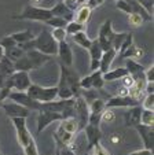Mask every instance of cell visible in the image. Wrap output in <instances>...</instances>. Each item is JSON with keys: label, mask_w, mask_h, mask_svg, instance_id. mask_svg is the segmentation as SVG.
Returning <instances> with one entry per match:
<instances>
[{"label": "cell", "mask_w": 154, "mask_h": 155, "mask_svg": "<svg viewBox=\"0 0 154 155\" xmlns=\"http://www.w3.org/2000/svg\"><path fill=\"white\" fill-rule=\"evenodd\" d=\"M53 17L51 10L43 8V7H35V6H26L23 8V11L18 15H14V19H26V21H40V22H46Z\"/></svg>", "instance_id": "277c9868"}, {"label": "cell", "mask_w": 154, "mask_h": 155, "mask_svg": "<svg viewBox=\"0 0 154 155\" xmlns=\"http://www.w3.org/2000/svg\"><path fill=\"white\" fill-rule=\"evenodd\" d=\"M0 107L3 108L6 115L10 118H26L28 115L30 114V111L28 108H25L23 106L18 104V103L12 102V100H9V99L4 100Z\"/></svg>", "instance_id": "52a82bcc"}, {"label": "cell", "mask_w": 154, "mask_h": 155, "mask_svg": "<svg viewBox=\"0 0 154 155\" xmlns=\"http://www.w3.org/2000/svg\"><path fill=\"white\" fill-rule=\"evenodd\" d=\"M56 55L59 56L63 66H66V68H72L73 66V58L74 56H73V51L69 44L66 43V40L58 43V54Z\"/></svg>", "instance_id": "5bb4252c"}, {"label": "cell", "mask_w": 154, "mask_h": 155, "mask_svg": "<svg viewBox=\"0 0 154 155\" xmlns=\"http://www.w3.org/2000/svg\"><path fill=\"white\" fill-rule=\"evenodd\" d=\"M88 54H90V61H91V71H95L99 69V61H101L102 58V54H103V51H102L101 45H99V43L95 40H92V44H91V47L88 48Z\"/></svg>", "instance_id": "9a60e30c"}, {"label": "cell", "mask_w": 154, "mask_h": 155, "mask_svg": "<svg viewBox=\"0 0 154 155\" xmlns=\"http://www.w3.org/2000/svg\"><path fill=\"white\" fill-rule=\"evenodd\" d=\"M103 2H105V0H87V6L92 10V8H95V7H99L101 4H103Z\"/></svg>", "instance_id": "f907efd6"}, {"label": "cell", "mask_w": 154, "mask_h": 155, "mask_svg": "<svg viewBox=\"0 0 154 155\" xmlns=\"http://www.w3.org/2000/svg\"><path fill=\"white\" fill-rule=\"evenodd\" d=\"M0 45H2V48H3L4 51H7V50H10V48L18 45V44L15 43V40L11 37V35H10V36H6V37H3L0 40Z\"/></svg>", "instance_id": "60d3db41"}, {"label": "cell", "mask_w": 154, "mask_h": 155, "mask_svg": "<svg viewBox=\"0 0 154 155\" xmlns=\"http://www.w3.org/2000/svg\"><path fill=\"white\" fill-rule=\"evenodd\" d=\"M59 150V155H76V152L73 151L72 148H67V147H63V148H58Z\"/></svg>", "instance_id": "f5cc1de1"}, {"label": "cell", "mask_w": 154, "mask_h": 155, "mask_svg": "<svg viewBox=\"0 0 154 155\" xmlns=\"http://www.w3.org/2000/svg\"><path fill=\"white\" fill-rule=\"evenodd\" d=\"M51 36H53V38L56 41V43L65 41V40H66V37H67L66 32H65V28H55V29H53Z\"/></svg>", "instance_id": "f35d334b"}, {"label": "cell", "mask_w": 154, "mask_h": 155, "mask_svg": "<svg viewBox=\"0 0 154 155\" xmlns=\"http://www.w3.org/2000/svg\"><path fill=\"white\" fill-rule=\"evenodd\" d=\"M25 55H26L28 61H29L32 70H33V69H39V68H41V66H43V64L46 63V62H48L50 59H51V56L44 55V54L39 52V51H36V50H30V51H28V52H25Z\"/></svg>", "instance_id": "2e32d148"}, {"label": "cell", "mask_w": 154, "mask_h": 155, "mask_svg": "<svg viewBox=\"0 0 154 155\" xmlns=\"http://www.w3.org/2000/svg\"><path fill=\"white\" fill-rule=\"evenodd\" d=\"M91 82H92V89H95V91H98V89H102L103 88V85H105V81H103V78H102V73L99 70H95L92 71V74H91Z\"/></svg>", "instance_id": "1f68e13d"}, {"label": "cell", "mask_w": 154, "mask_h": 155, "mask_svg": "<svg viewBox=\"0 0 154 155\" xmlns=\"http://www.w3.org/2000/svg\"><path fill=\"white\" fill-rule=\"evenodd\" d=\"M120 89H121V91H120L118 94L116 95V96H128V89H127V88L121 87V88H120Z\"/></svg>", "instance_id": "11a10c76"}, {"label": "cell", "mask_w": 154, "mask_h": 155, "mask_svg": "<svg viewBox=\"0 0 154 155\" xmlns=\"http://www.w3.org/2000/svg\"><path fill=\"white\" fill-rule=\"evenodd\" d=\"M114 120H116V114L111 111L110 108H105L103 113H102V115H101V122L110 124V122H114Z\"/></svg>", "instance_id": "b9f144b4"}, {"label": "cell", "mask_w": 154, "mask_h": 155, "mask_svg": "<svg viewBox=\"0 0 154 155\" xmlns=\"http://www.w3.org/2000/svg\"><path fill=\"white\" fill-rule=\"evenodd\" d=\"M145 94L149 95V94H154V82H147L145 87Z\"/></svg>", "instance_id": "db71d44e"}, {"label": "cell", "mask_w": 154, "mask_h": 155, "mask_svg": "<svg viewBox=\"0 0 154 155\" xmlns=\"http://www.w3.org/2000/svg\"><path fill=\"white\" fill-rule=\"evenodd\" d=\"M91 12H92V10L87 4H81L80 7H77L76 11H73V21L85 26V24H87L91 18Z\"/></svg>", "instance_id": "ffe728a7"}, {"label": "cell", "mask_w": 154, "mask_h": 155, "mask_svg": "<svg viewBox=\"0 0 154 155\" xmlns=\"http://www.w3.org/2000/svg\"><path fill=\"white\" fill-rule=\"evenodd\" d=\"M11 121L15 128V132H17L18 143L21 144L25 155H39L35 139L30 135L29 129L26 126V118H11Z\"/></svg>", "instance_id": "7a4b0ae2"}, {"label": "cell", "mask_w": 154, "mask_h": 155, "mask_svg": "<svg viewBox=\"0 0 154 155\" xmlns=\"http://www.w3.org/2000/svg\"><path fill=\"white\" fill-rule=\"evenodd\" d=\"M84 29H85L84 25H80V24H77V22H74V21H70V22H67L66 26H65L66 36H73V35H76V33L84 32Z\"/></svg>", "instance_id": "4dcf8cb0"}, {"label": "cell", "mask_w": 154, "mask_h": 155, "mask_svg": "<svg viewBox=\"0 0 154 155\" xmlns=\"http://www.w3.org/2000/svg\"><path fill=\"white\" fill-rule=\"evenodd\" d=\"M88 152H90L91 155H110V152H109L106 148H103V147L101 146V143H98L96 146H94Z\"/></svg>", "instance_id": "ee69618b"}, {"label": "cell", "mask_w": 154, "mask_h": 155, "mask_svg": "<svg viewBox=\"0 0 154 155\" xmlns=\"http://www.w3.org/2000/svg\"><path fill=\"white\" fill-rule=\"evenodd\" d=\"M23 55H25V51L21 50L18 45H15V47H12V48H10V50L4 51V56H6L9 61H11L12 63H15L17 61H19Z\"/></svg>", "instance_id": "83f0119b"}, {"label": "cell", "mask_w": 154, "mask_h": 155, "mask_svg": "<svg viewBox=\"0 0 154 155\" xmlns=\"http://www.w3.org/2000/svg\"><path fill=\"white\" fill-rule=\"evenodd\" d=\"M80 132L79 121L76 117L65 118L61 121L58 129L54 133V139L56 141L58 148H63V147H69L70 143L74 140L76 135Z\"/></svg>", "instance_id": "6da1fadb"}, {"label": "cell", "mask_w": 154, "mask_h": 155, "mask_svg": "<svg viewBox=\"0 0 154 155\" xmlns=\"http://www.w3.org/2000/svg\"><path fill=\"white\" fill-rule=\"evenodd\" d=\"M10 81H11L12 89L18 92H25L29 88V85L32 84L28 71H14L10 76Z\"/></svg>", "instance_id": "9c48e42d"}, {"label": "cell", "mask_w": 154, "mask_h": 155, "mask_svg": "<svg viewBox=\"0 0 154 155\" xmlns=\"http://www.w3.org/2000/svg\"><path fill=\"white\" fill-rule=\"evenodd\" d=\"M127 74H128V71L125 68H116L113 70H109L106 73H103L102 74V78H103L105 82H110V81H116V80H121Z\"/></svg>", "instance_id": "7402d4cb"}, {"label": "cell", "mask_w": 154, "mask_h": 155, "mask_svg": "<svg viewBox=\"0 0 154 155\" xmlns=\"http://www.w3.org/2000/svg\"><path fill=\"white\" fill-rule=\"evenodd\" d=\"M121 82H122V87L127 88V89H129L131 87H134V84H135V81H134V78H132V76H129V74H127L125 77H122V78H121Z\"/></svg>", "instance_id": "bcb514c9"}, {"label": "cell", "mask_w": 154, "mask_h": 155, "mask_svg": "<svg viewBox=\"0 0 154 155\" xmlns=\"http://www.w3.org/2000/svg\"><path fill=\"white\" fill-rule=\"evenodd\" d=\"M11 37L14 38L17 44H23V43H26V41L33 40V38H35V36H33L32 32L28 29V30H23V32L14 33V35H11Z\"/></svg>", "instance_id": "f546056e"}, {"label": "cell", "mask_w": 154, "mask_h": 155, "mask_svg": "<svg viewBox=\"0 0 154 155\" xmlns=\"http://www.w3.org/2000/svg\"><path fill=\"white\" fill-rule=\"evenodd\" d=\"M3 56H4V50L2 48V45H0V61L3 59Z\"/></svg>", "instance_id": "6f0895ef"}, {"label": "cell", "mask_w": 154, "mask_h": 155, "mask_svg": "<svg viewBox=\"0 0 154 155\" xmlns=\"http://www.w3.org/2000/svg\"><path fill=\"white\" fill-rule=\"evenodd\" d=\"M143 55H145V50L138 47V45H135V44H132L131 47L122 54V56L120 59H132V61H135V59L143 58Z\"/></svg>", "instance_id": "d4e9b609"}, {"label": "cell", "mask_w": 154, "mask_h": 155, "mask_svg": "<svg viewBox=\"0 0 154 155\" xmlns=\"http://www.w3.org/2000/svg\"><path fill=\"white\" fill-rule=\"evenodd\" d=\"M61 114L54 111H47V110H40L39 111V117H37V133H41V130L47 128L48 125H51L53 122L56 121H62Z\"/></svg>", "instance_id": "30bf717a"}, {"label": "cell", "mask_w": 154, "mask_h": 155, "mask_svg": "<svg viewBox=\"0 0 154 155\" xmlns=\"http://www.w3.org/2000/svg\"><path fill=\"white\" fill-rule=\"evenodd\" d=\"M140 113H142V107L140 106H135V107H129L127 111L124 113V120L125 125L129 128H135L140 124Z\"/></svg>", "instance_id": "e0dca14e"}, {"label": "cell", "mask_w": 154, "mask_h": 155, "mask_svg": "<svg viewBox=\"0 0 154 155\" xmlns=\"http://www.w3.org/2000/svg\"><path fill=\"white\" fill-rule=\"evenodd\" d=\"M128 4H129V7H131V12H135V14L140 15V17L143 18V21H151L153 19V15L149 14L147 10L143 6H140L139 3H138L136 0H127Z\"/></svg>", "instance_id": "603a6c76"}, {"label": "cell", "mask_w": 154, "mask_h": 155, "mask_svg": "<svg viewBox=\"0 0 154 155\" xmlns=\"http://www.w3.org/2000/svg\"><path fill=\"white\" fill-rule=\"evenodd\" d=\"M117 56V52L114 50H109L106 52L102 54V58L99 61V69L98 70L101 71L102 74L106 73V71L110 70V66H111V62L114 61V58Z\"/></svg>", "instance_id": "44dd1931"}, {"label": "cell", "mask_w": 154, "mask_h": 155, "mask_svg": "<svg viewBox=\"0 0 154 155\" xmlns=\"http://www.w3.org/2000/svg\"><path fill=\"white\" fill-rule=\"evenodd\" d=\"M83 130H84L85 139H87V152H88L94 146H96L98 143H101V139H102L101 126H95V125H90V124H87Z\"/></svg>", "instance_id": "8fae6325"}, {"label": "cell", "mask_w": 154, "mask_h": 155, "mask_svg": "<svg viewBox=\"0 0 154 155\" xmlns=\"http://www.w3.org/2000/svg\"><path fill=\"white\" fill-rule=\"evenodd\" d=\"M58 97V87H48V88H43L41 89V95L39 103H48L53 102Z\"/></svg>", "instance_id": "cb8c5ba5"}, {"label": "cell", "mask_w": 154, "mask_h": 155, "mask_svg": "<svg viewBox=\"0 0 154 155\" xmlns=\"http://www.w3.org/2000/svg\"><path fill=\"white\" fill-rule=\"evenodd\" d=\"M9 100H12V102L18 103V104L23 106L25 108H28L29 111H39L40 108V103L36 102V100H32L29 96L26 95V92H18V91H11L7 96Z\"/></svg>", "instance_id": "8992f818"}, {"label": "cell", "mask_w": 154, "mask_h": 155, "mask_svg": "<svg viewBox=\"0 0 154 155\" xmlns=\"http://www.w3.org/2000/svg\"><path fill=\"white\" fill-rule=\"evenodd\" d=\"M114 35H116V32L113 30L111 21L110 19L105 21V22L102 24L101 29H99V35H98V38H96V41L99 43V45H101L103 52H106V51H109V50H113V48H111V41H113Z\"/></svg>", "instance_id": "5b68a950"}, {"label": "cell", "mask_w": 154, "mask_h": 155, "mask_svg": "<svg viewBox=\"0 0 154 155\" xmlns=\"http://www.w3.org/2000/svg\"><path fill=\"white\" fill-rule=\"evenodd\" d=\"M14 63L11 61L3 56V59L0 61V88L4 85V82L9 80V77L14 73Z\"/></svg>", "instance_id": "d6986e66"}, {"label": "cell", "mask_w": 154, "mask_h": 155, "mask_svg": "<svg viewBox=\"0 0 154 155\" xmlns=\"http://www.w3.org/2000/svg\"><path fill=\"white\" fill-rule=\"evenodd\" d=\"M33 50L48 56H54L58 54V43L53 38L48 29H43L37 37L33 38Z\"/></svg>", "instance_id": "3957f363"}, {"label": "cell", "mask_w": 154, "mask_h": 155, "mask_svg": "<svg viewBox=\"0 0 154 155\" xmlns=\"http://www.w3.org/2000/svg\"><path fill=\"white\" fill-rule=\"evenodd\" d=\"M41 2H43V0H30V6H35V7H39V4L41 3Z\"/></svg>", "instance_id": "9f6ffc18"}, {"label": "cell", "mask_w": 154, "mask_h": 155, "mask_svg": "<svg viewBox=\"0 0 154 155\" xmlns=\"http://www.w3.org/2000/svg\"><path fill=\"white\" fill-rule=\"evenodd\" d=\"M105 108H106L105 100L101 99V97L95 99L94 102H91L90 104H88V110H90V114H102Z\"/></svg>", "instance_id": "f1b7e54d"}, {"label": "cell", "mask_w": 154, "mask_h": 155, "mask_svg": "<svg viewBox=\"0 0 154 155\" xmlns=\"http://www.w3.org/2000/svg\"><path fill=\"white\" fill-rule=\"evenodd\" d=\"M154 122V111H150V110H143L140 113V124L142 125H147V126H153Z\"/></svg>", "instance_id": "836d02e7"}, {"label": "cell", "mask_w": 154, "mask_h": 155, "mask_svg": "<svg viewBox=\"0 0 154 155\" xmlns=\"http://www.w3.org/2000/svg\"><path fill=\"white\" fill-rule=\"evenodd\" d=\"M128 24L131 28H140L143 24H145V21L140 15L135 14V12H131V14L128 15Z\"/></svg>", "instance_id": "d590c367"}, {"label": "cell", "mask_w": 154, "mask_h": 155, "mask_svg": "<svg viewBox=\"0 0 154 155\" xmlns=\"http://www.w3.org/2000/svg\"><path fill=\"white\" fill-rule=\"evenodd\" d=\"M41 89H43V87H40V85L30 84L29 88H28L25 92H26V95L32 100H36V102H39V99H40V95H41Z\"/></svg>", "instance_id": "d6a6232c"}, {"label": "cell", "mask_w": 154, "mask_h": 155, "mask_svg": "<svg viewBox=\"0 0 154 155\" xmlns=\"http://www.w3.org/2000/svg\"><path fill=\"white\" fill-rule=\"evenodd\" d=\"M128 155H153V151H150V150H138V151H134V152H129Z\"/></svg>", "instance_id": "816d5d0a"}, {"label": "cell", "mask_w": 154, "mask_h": 155, "mask_svg": "<svg viewBox=\"0 0 154 155\" xmlns=\"http://www.w3.org/2000/svg\"><path fill=\"white\" fill-rule=\"evenodd\" d=\"M106 108H113V107H135V106H140V102L132 99L131 96H113L109 97L108 102H105Z\"/></svg>", "instance_id": "7c38bea8"}, {"label": "cell", "mask_w": 154, "mask_h": 155, "mask_svg": "<svg viewBox=\"0 0 154 155\" xmlns=\"http://www.w3.org/2000/svg\"><path fill=\"white\" fill-rule=\"evenodd\" d=\"M10 89H7V88H0V106H2V103L4 102V100H7V96H9L10 94Z\"/></svg>", "instance_id": "681fc988"}, {"label": "cell", "mask_w": 154, "mask_h": 155, "mask_svg": "<svg viewBox=\"0 0 154 155\" xmlns=\"http://www.w3.org/2000/svg\"><path fill=\"white\" fill-rule=\"evenodd\" d=\"M116 7L120 11L124 12V14H127V15L131 14V7H129L127 0H116Z\"/></svg>", "instance_id": "7bdbcfd3"}, {"label": "cell", "mask_w": 154, "mask_h": 155, "mask_svg": "<svg viewBox=\"0 0 154 155\" xmlns=\"http://www.w3.org/2000/svg\"><path fill=\"white\" fill-rule=\"evenodd\" d=\"M125 69H127L128 74L132 77L138 76V74H142L145 71V68H143L140 63H138L136 61H132V59H127L125 62Z\"/></svg>", "instance_id": "484cf974"}, {"label": "cell", "mask_w": 154, "mask_h": 155, "mask_svg": "<svg viewBox=\"0 0 154 155\" xmlns=\"http://www.w3.org/2000/svg\"><path fill=\"white\" fill-rule=\"evenodd\" d=\"M136 2L147 10L149 14L153 15V0H136Z\"/></svg>", "instance_id": "7dc6e473"}, {"label": "cell", "mask_w": 154, "mask_h": 155, "mask_svg": "<svg viewBox=\"0 0 154 155\" xmlns=\"http://www.w3.org/2000/svg\"><path fill=\"white\" fill-rule=\"evenodd\" d=\"M142 102V108L143 110H150L154 111V94H149L143 97Z\"/></svg>", "instance_id": "ab89813d"}, {"label": "cell", "mask_w": 154, "mask_h": 155, "mask_svg": "<svg viewBox=\"0 0 154 155\" xmlns=\"http://www.w3.org/2000/svg\"><path fill=\"white\" fill-rule=\"evenodd\" d=\"M55 155H59V150L56 148V152H55Z\"/></svg>", "instance_id": "680465c9"}, {"label": "cell", "mask_w": 154, "mask_h": 155, "mask_svg": "<svg viewBox=\"0 0 154 155\" xmlns=\"http://www.w3.org/2000/svg\"><path fill=\"white\" fill-rule=\"evenodd\" d=\"M132 44H134V36H132V33H128L127 35V37H125V40L122 41V44H121V47H120V50H118V55H120V58L122 56V54L125 52V51L128 50V48L131 47Z\"/></svg>", "instance_id": "74e56055"}, {"label": "cell", "mask_w": 154, "mask_h": 155, "mask_svg": "<svg viewBox=\"0 0 154 155\" xmlns=\"http://www.w3.org/2000/svg\"><path fill=\"white\" fill-rule=\"evenodd\" d=\"M79 85H80V89H81V91H85V89H91V88H92L91 77L87 76V77H83V78H80Z\"/></svg>", "instance_id": "f6af8a7d"}, {"label": "cell", "mask_w": 154, "mask_h": 155, "mask_svg": "<svg viewBox=\"0 0 154 155\" xmlns=\"http://www.w3.org/2000/svg\"><path fill=\"white\" fill-rule=\"evenodd\" d=\"M85 155H91V154H90V152H85Z\"/></svg>", "instance_id": "94428289"}, {"label": "cell", "mask_w": 154, "mask_h": 155, "mask_svg": "<svg viewBox=\"0 0 154 155\" xmlns=\"http://www.w3.org/2000/svg\"><path fill=\"white\" fill-rule=\"evenodd\" d=\"M128 33L127 32H121V33H116L113 37V41H111V48H113L116 52H118L120 47H121L122 41L125 40V37H127Z\"/></svg>", "instance_id": "e575fe53"}, {"label": "cell", "mask_w": 154, "mask_h": 155, "mask_svg": "<svg viewBox=\"0 0 154 155\" xmlns=\"http://www.w3.org/2000/svg\"><path fill=\"white\" fill-rule=\"evenodd\" d=\"M145 78L147 82H154V66L153 64L145 70Z\"/></svg>", "instance_id": "c3c4849f"}, {"label": "cell", "mask_w": 154, "mask_h": 155, "mask_svg": "<svg viewBox=\"0 0 154 155\" xmlns=\"http://www.w3.org/2000/svg\"><path fill=\"white\" fill-rule=\"evenodd\" d=\"M44 24L47 25V26H51L53 29H55V28H65L66 26V21L62 19V18H58V17H51L48 21H46Z\"/></svg>", "instance_id": "8d00e7d4"}, {"label": "cell", "mask_w": 154, "mask_h": 155, "mask_svg": "<svg viewBox=\"0 0 154 155\" xmlns=\"http://www.w3.org/2000/svg\"><path fill=\"white\" fill-rule=\"evenodd\" d=\"M135 129H136L138 133H139L140 139H142L143 144H145V148L153 151V147H154V129H153V126H147V125L139 124L138 126H135Z\"/></svg>", "instance_id": "4fadbf2b"}, {"label": "cell", "mask_w": 154, "mask_h": 155, "mask_svg": "<svg viewBox=\"0 0 154 155\" xmlns=\"http://www.w3.org/2000/svg\"><path fill=\"white\" fill-rule=\"evenodd\" d=\"M72 37H73V41H74L76 44H79L80 47L85 48V50H88V48L91 47V44H92V40L87 36L85 30L84 32H80V33H76V35H73Z\"/></svg>", "instance_id": "4316f807"}, {"label": "cell", "mask_w": 154, "mask_h": 155, "mask_svg": "<svg viewBox=\"0 0 154 155\" xmlns=\"http://www.w3.org/2000/svg\"><path fill=\"white\" fill-rule=\"evenodd\" d=\"M51 10V14H53V17H58V18H62V19H65L66 22H70V21H73V11L69 8V7L66 6V4L62 2V3H56L55 6L53 7Z\"/></svg>", "instance_id": "ac0fdd59"}, {"label": "cell", "mask_w": 154, "mask_h": 155, "mask_svg": "<svg viewBox=\"0 0 154 155\" xmlns=\"http://www.w3.org/2000/svg\"><path fill=\"white\" fill-rule=\"evenodd\" d=\"M62 2H63V0H56V3H62Z\"/></svg>", "instance_id": "91938a15"}, {"label": "cell", "mask_w": 154, "mask_h": 155, "mask_svg": "<svg viewBox=\"0 0 154 155\" xmlns=\"http://www.w3.org/2000/svg\"><path fill=\"white\" fill-rule=\"evenodd\" d=\"M74 114L76 118L79 121L80 130L84 129V126L88 124V117H90V110H88V104L81 96L74 97Z\"/></svg>", "instance_id": "ba28073f"}]
</instances>
